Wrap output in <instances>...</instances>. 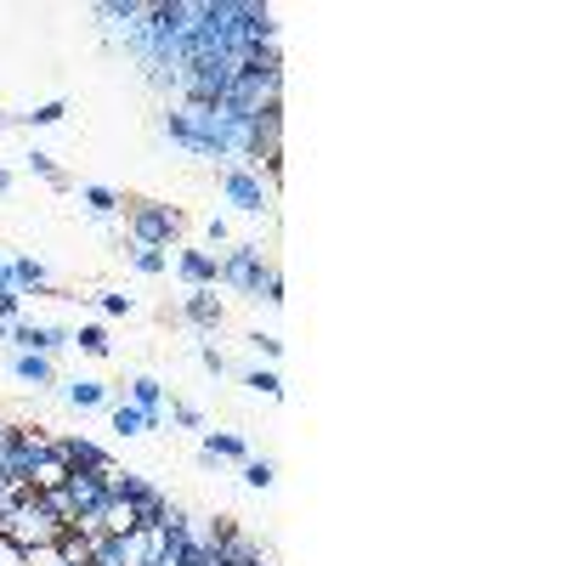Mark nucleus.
<instances>
[{
    "label": "nucleus",
    "mask_w": 566,
    "mask_h": 566,
    "mask_svg": "<svg viewBox=\"0 0 566 566\" xmlns=\"http://www.w3.org/2000/svg\"><path fill=\"white\" fill-rule=\"evenodd\" d=\"M23 165H29V176H40V181H52L57 193H69V187H74V181H69V176L57 170V159H52V154H40V148H34V154H23Z\"/></svg>",
    "instance_id": "2eb2a0df"
},
{
    "label": "nucleus",
    "mask_w": 566,
    "mask_h": 566,
    "mask_svg": "<svg viewBox=\"0 0 566 566\" xmlns=\"http://www.w3.org/2000/svg\"><path fill=\"white\" fill-rule=\"evenodd\" d=\"M261 301H266V306H283V272H272V277H266V290H261Z\"/></svg>",
    "instance_id": "bb28decb"
},
{
    "label": "nucleus",
    "mask_w": 566,
    "mask_h": 566,
    "mask_svg": "<svg viewBox=\"0 0 566 566\" xmlns=\"http://www.w3.org/2000/svg\"><path fill=\"white\" fill-rule=\"evenodd\" d=\"M80 205L97 216V221H114V216L125 210V199L114 193V187H103V181H85V187H80Z\"/></svg>",
    "instance_id": "f8f14e48"
},
{
    "label": "nucleus",
    "mask_w": 566,
    "mask_h": 566,
    "mask_svg": "<svg viewBox=\"0 0 566 566\" xmlns=\"http://www.w3.org/2000/svg\"><path fill=\"white\" fill-rule=\"evenodd\" d=\"M97 312H103V317H130V312H136V301H130V295H119V290H103V295H97Z\"/></svg>",
    "instance_id": "4be33fe9"
},
{
    "label": "nucleus",
    "mask_w": 566,
    "mask_h": 566,
    "mask_svg": "<svg viewBox=\"0 0 566 566\" xmlns=\"http://www.w3.org/2000/svg\"><path fill=\"white\" fill-rule=\"evenodd\" d=\"M181 317L193 323V328H205V335H216V328H221V317H227V306L216 301V290H187V301H181Z\"/></svg>",
    "instance_id": "1a4fd4ad"
},
{
    "label": "nucleus",
    "mask_w": 566,
    "mask_h": 566,
    "mask_svg": "<svg viewBox=\"0 0 566 566\" xmlns=\"http://www.w3.org/2000/svg\"><path fill=\"white\" fill-rule=\"evenodd\" d=\"M0 290H12V261H0Z\"/></svg>",
    "instance_id": "7c9ffc66"
},
{
    "label": "nucleus",
    "mask_w": 566,
    "mask_h": 566,
    "mask_svg": "<svg viewBox=\"0 0 566 566\" xmlns=\"http://www.w3.org/2000/svg\"><path fill=\"white\" fill-rule=\"evenodd\" d=\"M0 125H7V119H0Z\"/></svg>",
    "instance_id": "72a5a7b5"
},
{
    "label": "nucleus",
    "mask_w": 566,
    "mask_h": 566,
    "mask_svg": "<svg viewBox=\"0 0 566 566\" xmlns=\"http://www.w3.org/2000/svg\"><path fill=\"white\" fill-rule=\"evenodd\" d=\"M0 566H23V549H18L7 533H0Z\"/></svg>",
    "instance_id": "cd10ccee"
},
{
    "label": "nucleus",
    "mask_w": 566,
    "mask_h": 566,
    "mask_svg": "<svg viewBox=\"0 0 566 566\" xmlns=\"http://www.w3.org/2000/svg\"><path fill=\"white\" fill-rule=\"evenodd\" d=\"M205 232H210V244H227V239H232V227H227L221 216H210V227H205Z\"/></svg>",
    "instance_id": "c85d7f7f"
},
{
    "label": "nucleus",
    "mask_w": 566,
    "mask_h": 566,
    "mask_svg": "<svg viewBox=\"0 0 566 566\" xmlns=\"http://www.w3.org/2000/svg\"><path fill=\"white\" fill-rule=\"evenodd\" d=\"M12 380L45 391V386H57V363L52 357H34V352H12Z\"/></svg>",
    "instance_id": "9b49d317"
},
{
    "label": "nucleus",
    "mask_w": 566,
    "mask_h": 566,
    "mask_svg": "<svg viewBox=\"0 0 566 566\" xmlns=\"http://www.w3.org/2000/svg\"><path fill=\"white\" fill-rule=\"evenodd\" d=\"M272 272L277 266L261 261V244H227V255H221V283H227V290H239V295H250V301H261Z\"/></svg>",
    "instance_id": "39448f33"
},
{
    "label": "nucleus",
    "mask_w": 566,
    "mask_h": 566,
    "mask_svg": "<svg viewBox=\"0 0 566 566\" xmlns=\"http://www.w3.org/2000/svg\"><path fill=\"white\" fill-rule=\"evenodd\" d=\"M0 317H7V323L23 317V295H18V290H0Z\"/></svg>",
    "instance_id": "a878e982"
},
{
    "label": "nucleus",
    "mask_w": 566,
    "mask_h": 566,
    "mask_svg": "<svg viewBox=\"0 0 566 566\" xmlns=\"http://www.w3.org/2000/svg\"><path fill=\"white\" fill-rule=\"evenodd\" d=\"M239 380L250 386V391H261V397H283V380H277V368H239Z\"/></svg>",
    "instance_id": "6ab92c4d"
},
{
    "label": "nucleus",
    "mask_w": 566,
    "mask_h": 566,
    "mask_svg": "<svg viewBox=\"0 0 566 566\" xmlns=\"http://www.w3.org/2000/svg\"><path fill=\"white\" fill-rule=\"evenodd\" d=\"M114 431L119 437H148V413H142L136 402H119L114 408Z\"/></svg>",
    "instance_id": "aec40b11"
},
{
    "label": "nucleus",
    "mask_w": 566,
    "mask_h": 566,
    "mask_svg": "<svg viewBox=\"0 0 566 566\" xmlns=\"http://www.w3.org/2000/svg\"><path fill=\"white\" fill-rule=\"evenodd\" d=\"M74 346H80L85 357H108V352H114V346H108V328H103V323H80V328H74Z\"/></svg>",
    "instance_id": "f3484780"
},
{
    "label": "nucleus",
    "mask_w": 566,
    "mask_h": 566,
    "mask_svg": "<svg viewBox=\"0 0 566 566\" xmlns=\"http://www.w3.org/2000/svg\"><path fill=\"white\" fill-rule=\"evenodd\" d=\"M7 340H12V323H7V317H0V346H7Z\"/></svg>",
    "instance_id": "2f4dec72"
},
{
    "label": "nucleus",
    "mask_w": 566,
    "mask_h": 566,
    "mask_svg": "<svg viewBox=\"0 0 566 566\" xmlns=\"http://www.w3.org/2000/svg\"><path fill=\"white\" fill-rule=\"evenodd\" d=\"M108 482H114V504L130 510V527H136V533H159V527H165L170 499H165L148 476H136V470H125V476H119V470H114Z\"/></svg>",
    "instance_id": "f03ea898"
},
{
    "label": "nucleus",
    "mask_w": 566,
    "mask_h": 566,
    "mask_svg": "<svg viewBox=\"0 0 566 566\" xmlns=\"http://www.w3.org/2000/svg\"><path fill=\"white\" fill-rule=\"evenodd\" d=\"M125 227H130V244L165 250V244L181 239V210L159 205V199H125Z\"/></svg>",
    "instance_id": "7ed1b4c3"
},
{
    "label": "nucleus",
    "mask_w": 566,
    "mask_h": 566,
    "mask_svg": "<svg viewBox=\"0 0 566 566\" xmlns=\"http://www.w3.org/2000/svg\"><path fill=\"white\" fill-rule=\"evenodd\" d=\"M272 181L277 176H261L250 165H227L221 170V199L239 210V216H266L272 210Z\"/></svg>",
    "instance_id": "20e7f679"
},
{
    "label": "nucleus",
    "mask_w": 566,
    "mask_h": 566,
    "mask_svg": "<svg viewBox=\"0 0 566 566\" xmlns=\"http://www.w3.org/2000/svg\"><path fill=\"white\" fill-rule=\"evenodd\" d=\"M69 119V103L63 97H52V103H34L29 114H18V125H29V130H45V125H63Z\"/></svg>",
    "instance_id": "4468645a"
},
{
    "label": "nucleus",
    "mask_w": 566,
    "mask_h": 566,
    "mask_svg": "<svg viewBox=\"0 0 566 566\" xmlns=\"http://www.w3.org/2000/svg\"><path fill=\"white\" fill-rule=\"evenodd\" d=\"M176 277L187 283V290H216V283H221V255H210V250H181V255H176Z\"/></svg>",
    "instance_id": "6e6552de"
},
{
    "label": "nucleus",
    "mask_w": 566,
    "mask_h": 566,
    "mask_svg": "<svg viewBox=\"0 0 566 566\" xmlns=\"http://www.w3.org/2000/svg\"><path fill=\"white\" fill-rule=\"evenodd\" d=\"M199 363H205V368L216 374V380H221V374H232V363H227V357H221L216 346H199Z\"/></svg>",
    "instance_id": "393cba45"
},
{
    "label": "nucleus",
    "mask_w": 566,
    "mask_h": 566,
    "mask_svg": "<svg viewBox=\"0 0 566 566\" xmlns=\"http://www.w3.org/2000/svg\"><path fill=\"white\" fill-rule=\"evenodd\" d=\"M0 522H7V510H0Z\"/></svg>",
    "instance_id": "473e14b6"
},
{
    "label": "nucleus",
    "mask_w": 566,
    "mask_h": 566,
    "mask_svg": "<svg viewBox=\"0 0 566 566\" xmlns=\"http://www.w3.org/2000/svg\"><path fill=\"white\" fill-rule=\"evenodd\" d=\"M63 397H69L74 408H103V402H108V386H103V380H69Z\"/></svg>",
    "instance_id": "dca6fc26"
},
{
    "label": "nucleus",
    "mask_w": 566,
    "mask_h": 566,
    "mask_svg": "<svg viewBox=\"0 0 566 566\" xmlns=\"http://www.w3.org/2000/svg\"><path fill=\"white\" fill-rule=\"evenodd\" d=\"M63 346H74V328L69 323H34V317H18L12 340H7V352H34V357H57Z\"/></svg>",
    "instance_id": "423d86ee"
},
{
    "label": "nucleus",
    "mask_w": 566,
    "mask_h": 566,
    "mask_svg": "<svg viewBox=\"0 0 566 566\" xmlns=\"http://www.w3.org/2000/svg\"><path fill=\"white\" fill-rule=\"evenodd\" d=\"M250 346H255V352L266 357V368H272V363L283 357V340H277V335H261V328H255V335H250Z\"/></svg>",
    "instance_id": "b1692460"
},
{
    "label": "nucleus",
    "mask_w": 566,
    "mask_h": 566,
    "mask_svg": "<svg viewBox=\"0 0 566 566\" xmlns=\"http://www.w3.org/2000/svg\"><path fill=\"white\" fill-rule=\"evenodd\" d=\"M63 527H69V510H63L57 488H52V493H34V488H23V499L7 510V522H0V533H7L18 549L57 544V538H63Z\"/></svg>",
    "instance_id": "f257e3e1"
},
{
    "label": "nucleus",
    "mask_w": 566,
    "mask_h": 566,
    "mask_svg": "<svg viewBox=\"0 0 566 566\" xmlns=\"http://www.w3.org/2000/svg\"><path fill=\"white\" fill-rule=\"evenodd\" d=\"M239 476H244L250 493H266V488L277 482V464H272V459H244V464H239Z\"/></svg>",
    "instance_id": "a211bd4d"
},
{
    "label": "nucleus",
    "mask_w": 566,
    "mask_h": 566,
    "mask_svg": "<svg viewBox=\"0 0 566 566\" xmlns=\"http://www.w3.org/2000/svg\"><path fill=\"white\" fill-rule=\"evenodd\" d=\"M7 193H12V170H7V165H0V199H7Z\"/></svg>",
    "instance_id": "c756f323"
},
{
    "label": "nucleus",
    "mask_w": 566,
    "mask_h": 566,
    "mask_svg": "<svg viewBox=\"0 0 566 566\" xmlns=\"http://www.w3.org/2000/svg\"><path fill=\"white\" fill-rule=\"evenodd\" d=\"M130 402L142 413H165V386L154 380V374H136V380H130Z\"/></svg>",
    "instance_id": "ddd939ff"
},
{
    "label": "nucleus",
    "mask_w": 566,
    "mask_h": 566,
    "mask_svg": "<svg viewBox=\"0 0 566 566\" xmlns=\"http://www.w3.org/2000/svg\"><path fill=\"white\" fill-rule=\"evenodd\" d=\"M130 266H136L142 277H165V272H170V255H165V250H142V244H136V250H130Z\"/></svg>",
    "instance_id": "412c9836"
},
{
    "label": "nucleus",
    "mask_w": 566,
    "mask_h": 566,
    "mask_svg": "<svg viewBox=\"0 0 566 566\" xmlns=\"http://www.w3.org/2000/svg\"><path fill=\"white\" fill-rule=\"evenodd\" d=\"M170 419L181 424V431H205V413H199V408H187V402H170Z\"/></svg>",
    "instance_id": "5701e85b"
},
{
    "label": "nucleus",
    "mask_w": 566,
    "mask_h": 566,
    "mask_svg": "<svg viewBox=\"0 0 566 566\" xmlns=\"http://www.w3.org/2000/svg\"><path fill=\"white\" fill-rule=\"evenodd\" d=\"M52 453H57L63 470H114V459L85 437H52Z\"/></svg>",
    "instance_id": "0eeeda50"
},
{
    "label": "nucleus",
    "mask_w": 566,
    "mask_h": 566,
    "mask_svg": "<svg viewBox=\"0 0 566 566\" xmlns=\"http://www.w3.org/2000/svg\"><path fill=\"white\" fill-rule=\"evenodd\" d=\"M199 459H205V464H221V459H227V464H244V459H255V453H250L244 437H232V431H205Z\"/></svg>",
    "instance_id": "9d476101"
}]
</instances>
